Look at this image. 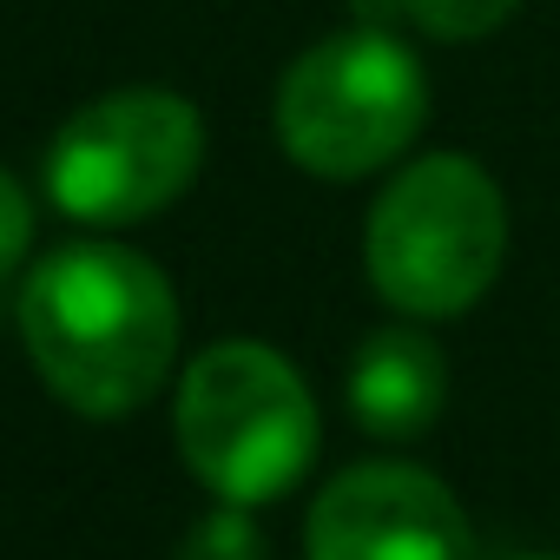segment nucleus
I'll return each instance as SVG.
<instances>
[{"instance_id":"f257e3e1","label":"nucleus","mask_w":560,"mask_h":560,"mask_svg":"<svg viewBox=\"0 0 560 560\" xmlns=\"http://www.w3.org/2000/svg\"><path fill=\"white\" fill-rule=\"evenodd\" d=\"M21 343L40 383L80 416H132L178 357V298L126 244H67L21 284Z\"/></svg>"},{"instance_id":"f03ea898","label":"nucleus","mask_w":560,"mask_h":560,"mask_svg":"<svg viewBox=\"0 0 560 560\" xmlns=\"http://www.w3.org/2000/svg\"><path fill=\"white\" fill-rule=\"evenodd\" d=\"M501 257H508L501 185L462 152H429L402 165L363 224V264L376 298L396 317L422 324L475 311L481 291L501 277Z\"/></svg>"},{"instance_id":"7ed1b4c3","label":"nucleus","mask_w":560,"mask_h":560,"mask_svg":"<svg viewBox=\"0 0 560 560\" xmlns=\"http://www.w3.org/2000/svg\"><path fill=\"white\" fill-rule=\"evenodd\" d=\"M178 455L224 508L291 494L317 455V402L270 343H211L178 383Z\"/></svg>"},{"instance_id":"20e7f679","label":"nucleus","mask_w":560,"mask_h":560,"mask_svg":"<svg viewBox=\"0 0 560 560\" xmlns=\"http://www.w3.org/2000/svg\"><path fill=\"white\" fill-rule=\"evenodd\" d=\"M429 119L422 60L383 34L350 27L291 60L277 86V139L311 178H370L416 145Z\"/></svg>"},{"instance_id":"39448f33","label":"nucleus","mask_w":560,"mask_h":560,"mask_svg":"<svg viewBox=\"0 0 560 560\" xmlns=\"http://www.w3.org/2000/svg\"><path fill=\"white\" fill-rule=\"evenodd\" d=\"M205 119L185 93L119 86L80 106L47 145V198L73 224H139L191 191Z\"/></svg>"},{"instance_id":"423d86ee","label":"nucleus","mask_w":560,"mask_h":560,"mask_svg":"<svg viewBox=\"0 0 560 560\" xmlns=\"http://www.w3.org/2000/svg\"><path fill=\"white\" fill-rule=\"evenodd\" d=\"M311 560H475V527L462 501L409 468V462H363L343 468L304 521Z\"/></svg>"},{"instance_id":"0eeeda50","label":"nucleus","mask_w":560,"mask_h":560,"mask_svg":"<svg viewBox=\"0 0 560 560\" xmlns=\"http://www.w3.org/2000/svg\"><path fill=\"white\" fill-rule=\"evenodd\" d=\"M442 396H448V363L435 350L429 330L416 324H383L357 343V363H350V416L383 435V442H409V435H429L435 416H442Z\"/></svg>"},{"instance_id":"6e6552de","label":"nucleus","mask_w":560,"mask_h":560,"mask_svg":"<svg viewBox=\"0 0 560 560\" xmlns=\"http://www.w3.org/2000/svg\"><path fill=\"white\" fill-rule=\"evenodd\" d=\"M402 8L429 40H481L521 8V0H402Z\"/></svg>"},{"instance_id":"1a4fd4ad","label":"nucleus","mask_w":560,"mask_h":560,"mask_svg":"<svg viewBox=\"0 0 560 560\" xmlns=\"http://www.w3.org/2000/svg\"><path fill=\"white\" fill-rule=\"evenodd\" d=\"M178 560H264V534L250 508H218L178 540Z\"/></svg>"},{"instance_id":"9d476101","label":"nucleus","mask_w":560,"mask_h":560,"mask_svg":"<svg viewBox=\"0 0 560 560\" xmlns=\"http://www.w3.org/2000/svg\"><path fill=\"white\" fill-rule=\"evenodd\" d=\"M34 244V198L21 191V178L0 165V277H8Z\"/></svg>"},{"instance_id":"9b49d317","label":"nucleus","mask_w":560,"mask_h":560,"mask_svg":"<svg viewBox=\"0 0 560 560\" xmlns=\"http://www.w3.org/2000/svg\"><path fill=\"white\" fill-rule=\"evenodd\" d=\"M514 560H560V553H514Z\"/></svg>"}]
</instances>
